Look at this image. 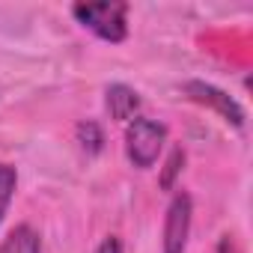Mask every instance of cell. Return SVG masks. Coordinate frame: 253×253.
I'll return each mask as SVG.
<instances>
[{"label": "cell", "instance_id": "obj_1", "mask_svg": "<svg viewBox=\"0 0 253 253\" xmlns=\"http://www.w3.org/2000/svg\"><path fill=\"white\" fill-rule=\"evenodd\" d=\"M72 15L110 45L128 39V3H75Z\"/></svg>", "mask_w": 253, "mask_h": 253}, {"label": "cell", "instance_id": "obj_2", "mask_svg": "<svg viewBox=\"0 0 253 253\" xmlns=\"http://www.w3.org/2000/svg\"><path fill=\"white\" fill-rule=\"evenodd\" d=\"M164 143H167V125L158 122V119L137 116V119L128 122V128H125V155L140 170H149L158 161Z\"/></svg>", "mask_w": 253, "mask_h": 253}, {"label": "cell", "instance_id": "obj_3", "mask_svg": "<svg viewBox=\"0 0 253 253\" xmlns=\"http://www.w3.org/2000/svg\"><path fill=\"white\" fill-rule=\"evenodd\" d=\"M191 214H194V200L191 194L179 191L164 217V253H185L191 235Z\"/></svg>", "mask_w": 253, "mask_h": 253}, {"label": "cell", "instance_id": "obj_4", "mask_svg": "<svg viewBox=\"0 0 253 253\" xmlns=\"http://www.w3.org/2000/svg\"><path fill=\"white\" fill-rule=\"evenodd\" d=\"M185 92H188L191 101H197L203 107H211L220 119L232 122L235 128H244V107L229 92H223V89H217L211 84H203V81H188L185 84Z\"/></svg>", "mask_w": 253, "mask_h": 253}, {"label": "cell", "instance_id": "obj_5", "mask_svg": "<svg viewBox=\"0 0 253 253\" xmlns=\"http://www.w3.org/2000/svg\"><path fill=\"white\" fill-rule=\"evenodd\" d=\"M104 104H107L110 119H116V122H131V119H137V113H140V95H137V89L125 86V84L107 86Z\"/></svg>", "mask_w": 253, "mask_h": 253}, {"label": "cell", "instance_id": "obj_6", "mask_svg": "<svg viewBox=\"0 0 253 253\" xmlns=\"http://www.w3.org/2000/svg\"><path fill=\"white\" fill-rule=\"evenodd\" d=\"M0 253H42V238H39V232H36L33 226L21 223V226H15V229L3 238Z\"/></svg>", "mask_w": 253, "mask_h": 253}, {"label": "cell", "instance_id": "obj_7", "mask_svg": "<svg viewBox=\"0 0 253 253\" xmlns=\"http://www.w3.org/2000/svg\"><path fill=\"white\" fill-rule=\"evenodd\" d=\"M75 137L81 143V149L86 155H98L104 149V131L98 128V122L86 119V122H78V128H75Z\"/></svg>", "mask_w": 253, "mask_h": 253}, {"label": "cell", "instance_id": "obj_8", "mask_svg": "<svg viewBox=\"0 0 253 253\" xmlns=\"http://www.w3.org/2000/svg\"><path fill=\"white\" fill-rule=\"evenodd\" d=\"M15 185H18L15 167L0 164V220H3L6 211H9V203H12V197H15Z\"/></svg>", "mask_w": 253, "mask_h": 253}, {"label": "cell", "instance_id": "obj_9", "mask_svg": "<svg viewBox=\"0 0 253 253\" xmlns=\"http://www.w3.org/2000/svg\"><path fill=\"white\" fill-rule=\"evenodd\" d=\"M182 167H185V149L176 146V149L170 152L167 164H164V173H161V188H164V191H170V188L176 185V176L182 173Z\"/></svg>", "mask_w": 253, "mask_h": 253}, {"label": "cell", "instance_id": "obj_10", "mask_svg": "<svg viewBox=\"0 0 253 253\" xmlns=\"http://www.w3.org/2000/svg\"><path fill=\"white\" fill-rule=\"evenodd\" d=\"M95 253H122V241H119L116 235H107V238L95 247Z\"/></svg>", "mask_w": 253, "mask_h": 253}, {"label": "cell", "instance_id": "obj_11", "mask_svg": "<svg viewBox=\"0 0 253 253\" xmlns=\"http://www.w3.org/2000/svg\"><path fill=\"white\" fill-rule=\"evenodd\" d=\"M214 253H241V250H238V244H235L232 235H223V238L217 241V250H214Z\"/></svg>", "mask_w": 253, "mask_h": 253}]
</instances>
